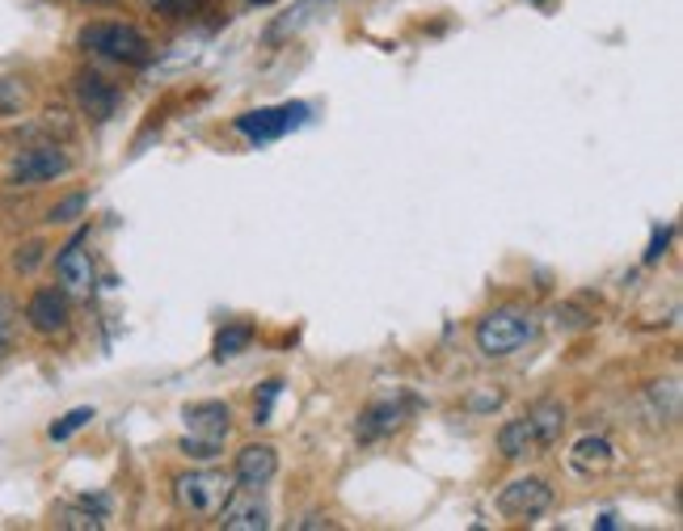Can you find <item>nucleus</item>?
I'll return each mask as SVG.
<instances>
[{"instance_id":"obj_1","label":"nucleus","mask_w":683,"mask_h":531,"mask_svg":"<svg viewBox=\"0 0 683 531\" xmlns=\"http://www.w3.org/2000/svg\"><path fill=\"white\" fill-rule=\"evenodd\" d=\"M532 338H536V320L527 317V313H515V308H493L473 329V342H477V350L486 359H511Z\"/></svg>"},{"instance_id":"obj_2","label":"nucleus","mask_w":683,"mask_h":531,"mask_svg":"<svg viewBox=\"0 0 683 531\" xmlns=\"http://www.w3.org/2000/svg\"><path fill=\"white\" fill-rule=\"evenodd\" d=\"M232 489L237 485H232L228 473H219V468H194V473L173 477V502L182 506L186 515H194V519H216L219 506L228 502Z\"/></svg>"},{"instance_id":"obj_3","label":"nucleus","mask_w":683,"mask_h":531,"mask_svg":"<svg viewBox=\"0 0 683 531\" xmlns=\"http://www.w3.org/2000/svg\"><path fill=\"white\" fill-rule=\"evenodd\" d=\"M81 47L93 55H106L114 64H127V68L148 64V55H152L148 38L132 22H93V26L81 30Z\"/></svg>"},{"instance_id":"obj_4","label":"nucleus","mask_w":683,"mask_h":531,"mask_svg":"<svg viewBox=\"0 0 683 531\" xmlns=\"http://www.w3.org/2000/svg\"><path fill=\"white\" fill-rule=\"evenodd\" d=\"M72 169V157L55 144V139H43V144H30L26 152H18L13 165H9V182L13 187H43V182H55Z\"/></svg>"},{"instance_id":"obj_5","label":"nucleus","mask_w":683,"mask_h":531,"mask_svg":"<svg viewBox=\"0 0 683 531\" xmlns=\"http://www.w3.org/2000/svg\"><path fill=\"white\" fill-rule=\"evenodd\" d=\"M308 123V106L304 102H287V106H266V110H249V114H237V132L246 135L249 144H271V139H283L287 132H296Z\"/></svg>"},{"instance_id":"obj_6","label":"nucleus","mask_w":683,"mask_h":531,"mask_svg":"<svg viewBox=\"0 0 683 531\" xmlns=\"http://www.w3.org/2000/svg\"><path fill=\"white\" fill-rule=\"evenodd\" d=\"M55 279H59V292L64 295H77V300H89V295H93L98 274H93V258H89V249H84V228L55 253Z\"/></svg>"},{"instance_id":"obj_7","label":"nucleus","mask_w":683,"mask_h":531,"mask_svg":"<svg viewBox=\"0 0 683 531\" xmlns=\"http://www.w3.org/2000/svg\"><path fill=\"white\" fill-rule=\"evenodd\" d=\"M548 506H553V485L540 477H520L511 485H502L498 494V510L506 519H540Z\"/></svg>"},{"instance_id":"obj_8","label":"nucleus","mask_w":683,"mask_h":531,"mask_svg":"<svg viewBox=\"0 0 683 531\" xmlns=\"http://www.w3.org/2000/svg\"><path fill=\"white\" fill-rule=\"evenodd\" d=\"M26 325L43 338H59L72 325V304L59 287H38L26 304Z\"/></svg>"},{"instance_id":"obj_9","label":"nucleus","mask_w":683,"mask_h":531,"mask_svg":"<svg viewBox=\"0 0 683 531\" xmlns=\"http://www.w3.org/2000/svg\"><path fill=\"white\" fill-rule=\"evenodd\" d=\"M216 523L224 531H266L271 528V506L258 498V489H232L228 502L219 506Z\"/></svg>"},{"instance_id":"obj_10","label":"nucleus","mask_w":683,"mask_h":531,"mask_svg":"<svg viewBox=\"0 0 683 531\" xmlns=\"http://www.w3.org/2000/svg\"><path fill=\"white\" fill-rule=\"evenodd\" d=\"M274 473H278V452L271 443H249L237 452V464H232V481L246 485V489H262L271 485Z\"/></svg>"},{"instance_id":"obj_11","label":"nucleus","mask_w":683,"mask_h":531,"mask_svg":"<svg viewBox=\"0 0 683 531\" xmlns=\"http://www.w3.org/2000/svg\"><path fill=\"white\" fill-rule=\"evenodd\" d=\"M72 89H77V106H81L93 123H106L110 114L118 110V89H114L102 72H77Z\"/></svg>"},{"instance_id":"obj_12","label":"nucleus","mask_w":683,"mask_h":531,"mask_svg":"<svg viewBox=\"0 0 683 531\" xmlns=\"http://www.w3.org/2000/svg\"><path fill=\"white\" fill-rule=\"evenodd\" d=\"M182 418H186V430H191L194 439H212V443H224L228 430H232V414H228L224 400H198V405H186Z\"/></svg>"},{"instance_id":"obj_13","label":"nucleus","mask_w":683,"mask_h":531,"mask_svg":"<svg viewBox=\"0 0 683 531\" xmlns=\"http://www.w3.org/2000/svg\"><path fill=\"white\" fill-rule=\"evenodd\" d=\"M406 422V400H376V405H367L363 414H358V443H376V439H384V434H392L397 426Z\"/></svg>"},{"instance_id":"obj_14","label":"nucleus","mask_w":683,"mask_h":531,"mask_svg":"<svg viewBox=\"0 0 683 531\" xmlns=\"http://www.w3.org/2000/svg\"><path fill=\"white\" fill-rule=\"evenodd\" d=\"M612 460H616L612 443L603 434H587V439H578L574 452H570V468L582 473V477H595L603 468H612Z\"/></svg>"},{"instance_id":"obj_15","label":"nucleus","mask_w":683,"mask_h":531,"mask_svg":"<svg viewBox=\"0 0 683 531\" xmlns=\"http://www.w3.org/2000/svg\"><path fill=\"white\" fill-rule=\"evenodd\" d=\"M527 422L536 430V443H540V448H553V443L561 439V430H566V405L553 397L536 400V405L527 409Z\"/></svg>"},{"instance_id":"obj_16","label":"nucleus","mask_w":683,"mask_h":531,"mask_svg":"<svg viewBox=\"0 0 683 531\" xmlns=\"http://www.w3.org/2000/svg\"><path fill=\"white\" fill-rule=\"evenodd\" d=\"M498 452L506 455V460H523V455L540 452V443H536V430H532V422H527V414L498 430Z\"/></svg>"},{"instance_id":"obj_17","label":"nucleus","mask_w":683,"mask_h":531,"mask_svg":"<svg viewBox=\"0 0 683 531\" xmlns=\"http://www.w3.org/2000/svg\"><path fill=\"white\" fill-rule=\"evenodd\" d=\"M249 342H253V329L249 325H224L216 334V359L224 363V359H237L241 350H249Z\"/></svg>"},{"instance_id":"obj_18","label":"nucleus","mask_w":683,"mask_h":531,"mask_svg":"<svg viewBox=\"0 0 683 531\" xmlns=\"http://www.w3.org/2000/svg\"><path fill=\"white\" fill-rule=\"evenodd\" d=\"M13 342H18V304H13V295L0 292V363L9 359Z\"/></svg>"},{"instance_id":"obj_19","label":"nucleus","mask_w":683,"mask_h":531,"mask_svg":"<svg viewBox=\"0 0 683 531\" xmlns=\"http://www.w3.org/2000/svg\"><path fill=\"white\" fill-rule=\"evenodd\" d=\"M93 418H98V409H93V405H81V409H72V414H64L59 422H52V430H47V434H52L55 443H64V439H72L77 430H84V426L93 422Z\"/></svg>"},{"instance_id":"obj_20","label":"nucleus","mask_w":683,"mask_h":531,"mask_svg":"<svg viewBox=\"0 0 683 531\" xmlns=\"http://www.w3.org/2000/svg\"><path fill=\"white\" fill-rule=\"evenodd\" d=\"M55 523H59V528H77V531H102L106 519H102V515H93V510H84V506L77 502V506H64Z\"/></svg>"},{"instance_id":"obj_21","label":"nucleus","mask_w":683,"mask_h":531,"mask_svg":"<svg viewBox=\"0 0 683 531\" xmlns=\"http://www.w3.org/2000/svg\"><path fill=\"white\" fill-rule=\"evenodd\" d=\"M26 106V89L18 84V80L0 77V118H13V114H22Z\"/></svg>"},{"instance_id":"obj_22","label":"nucleus","mask_w":683,"mask_h":531,"mask_svg":"<svg viewBox=\"0 0 683 531\" xmlns=\"http://www.w3.org/2000/svg\"><path fill=\"white\" fill-rule=\"evenodd\" d=\"M84 207H89V194H84V190H77V194H68V199H59L47 219H52V224H72V219H77Z\"/></svg>"},{"instance_id":"obj_23","label":"nucleus","mask_w":683,"mask_h":531,"mask_svg":"<svg viewBox=\"0 0 683 531\" xmlns=\"http://www.w3.org/2000/svg\"><path fill=\"white\" fill-rule=\"evenodd\" d=\"M278 393H283V380H266V384H262V393L253 400V422L258 426L271 422V409H274V400H278Z\"/></svg>"},{"instance_id":"obj_24","label":"nucleus","mask_w":683,"mask_h":531,"mask_svg":"<svg viewBox=\"0 0 683 531\" xmlns=\"http://www.w3.org/2000/svg\"><path fill=\"white\" fill-rule=\"evenodd\" d=\"M219 448H224V443H212V439H194V434H186V439H182V452L194 455V460H216Z\"/></svg>"},{"instance_id":"obj_25","label":"nucleus","mask_w":683,"mask_h":531,"mask_svg":"<svg viewBox=\"0 0 683 531\" xmlns=\"http://www.w3.org/2000/svg\"><path fill=\"white\" fill-rule=\"evenodd\" d=\"M671 233H675V228H658L654 240H650V249H646V266H654L658 258L667 253V245H671Z\"/></svg>"},{"instance_id":"obj_26","label":"nucleus","mask_w":683,"mask_h":531,"mask_svg":"<svg viewBox=\"0 0 683 531\" xmlns=\"http://www.w3.org/2000/svg\"><path fill=\"white\" fill-rule=\"evenodd\" d=\"M38 258H43V245L34 240V245H26V253H18V270H34Z\"/></svg>"},{"instance_id":"obj_27","label":"nucleus","mask_w":683,"mask_h":531,"mask_svg":"<svg viewBox=\"0 0 683 531\" xmlns=\"http://www.w3.org/2000/svg\"><path fill=\"white\" fill-rule=\"evenodd\" d=\"M566 325H570V329H582V325H591V317H582L578 308H566Z\"/></svg>"},{"instance_id":"obj_28","label":"nucleus","mask_w":683,"mask_h":531,"mask_svg":"<svg viewBox=\"0 0 683 531\" xmlns=\"http://www.w3.org/2000/svg\"><path fill=\"white\" fill-rule=\"evenodd\" d=\"M498 400H502V397H498V393H493V397H477V400H473V409H493Z\"/></svg>"},{"instance_id":"obj_29","label":"nucleus","mask_w":683,"mask_h":531,"mask_svg":"<svg viewBox=\"0 0 683 531\" xmlns=\"http://www.w3.org/2000/svg\"><path fill=\"white\" fill-rule=\"evenodd\" d=\"M296 528H326V519H321V515H308V519H300Z\"/></svg>"},{"instance_id":"obj_30","label":"nucleus","mask_w":683,"mask_h":531,"mask_svg":"<svg viewBox=\"0 0 683 531\" xmlns=\"http://www.w3.org/2000/svg\"><path fill=\"white\" fill-rule=\"evenodd\" d=\"M152 4H161V9H173V0H152Z\"/></svg>"},{"instance_id":"obj_31","label":"nucleus","mask_w":683,"mask_h":531,"mask_svg":"<svg viewBox=\"0 0 683 531\" xmlns=\"http://www.w3.org/2000/svg\"><path fill=\"white\" fill-rule=\"evenodd\" d=\"M81 4H114V0H81Z\"/></svg>"},{"instance_id":"obj_32","label":"nucleus","mask_w":683,"mask_h":531,"mask_svg":"<svg viewBox=\"0 0 683 531\" xmlns=\"http://www.w3.org/2000/svg\"><path fill=\"white\" fill-rule=\"evenodd\" d=\"M249 4H271V0H249Z\"/></svg>"}]
</instances>
